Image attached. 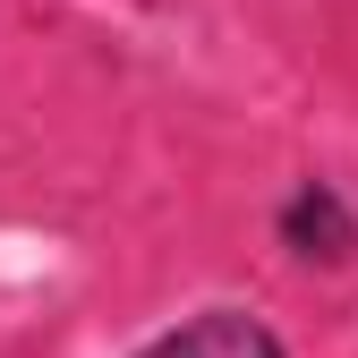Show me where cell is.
Returning <instances> with one entry per match:
<instances>
[{
  "instance_id": "obj_1",
  "label": "cell",
  "mask_w": 358,
  "mask_h": 358,
  "mask_svg": "<svg viewBox=\"0 0 358 358\" xmlns=\"http://www.w3.org/2000/svg\"><path fill=\"white\" fill-rule=\"evenodd\" d=\"M273 239L299 264H350L358 256V213H350V196L333 179H299L282 196V213H273Z\"/></svg>"
},
{
  "instance_id": "obj_2",
  "label": "cell",
  "mask_w": 358,
  "mask_h": 358,
  "mask_svg": "<svg viewBox=\"0 0 358 358\" xmlns=\"http://www.w3.org/2000/svg\"><path fill=\"white\" fill-rule=\"evenodd\" d=\"M137 358H290L282 333L248 316V307H196V316H179L171 333H154Z\"/></svg>"
}]
</instances>
